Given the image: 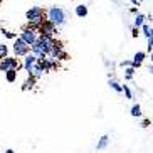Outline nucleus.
Returning a JSON list of instances; mask_svg holds the SVG:
<instances>
[{"mask_svg": "<svg viewBox=\"0 0 153 153\" xmlns=\"http://www.w3.org/2000/svg\"><path fill=\"white\" fill-rule=\"evenodd\" d=\"M45 20H49L51 24H54L56 27H62L64 24H66V12H64V9H61V7H51L47 12H45Z\"/></svg>", "mask_w": 153, "mask_h": 153, "instance_id": "1", "label": "nucleus"}, {"mask_svg": "<svg viewBox=\"0 0 153 153\" xmlns=\"http://www.w3.org/2000/svg\"><path fill=\"white\" fill-rule=\"evenodd\" d=\"M19 68H20V64H19V59L17 57L7 56V57L0 59V71H2V72H7V71H10V69L19 71Z\"/></svg>", "mask_w": 153, "mask_h": 153, "instance_id": "2", "label": "nucleus"}, {"mask_svg": "<svg viewBox=\"0 0 153 153\" xmlns=\"http://www.w3.org/2000/svg\"><path fill=\"white\" fill-rule=\"evenodd\" d=\"M12 51H14V54L17 56V57H24V56H27L29 52H30V45H27L24 41H20V39L17 37V39L14 41Z\"/></svg>", "mask_w": 153, "mask_h": 153, "instance_id": "3", "label": "nucleus"}, {"mask_svg": "<svg viewBox=\"0 0 153 153\" xmlns=\"http://www.w3.org/2000/svg\"><path fill=\"white\" fill-rule=\"evenodd\" d=\"M37 37H39L37 30H34V29H29V27H24L22 32H20V36H19V39H20V41H24L27 45H32L34 42L37 41Z\"/></svg>", "mask_w": 153, "mask_h": 153, "instance_id": "4", "label": "nucleus"}, {"mask_svg": "<svg viewBox=\"0 0 153 153\" xmlns=\"http://www.w3.org/2000/svg\"><path fill=\"white\" fill-rule=\"evenodd\" d=\"M47 57L54 59V61H57V59H66L68 57V54L62 51V42H59L54 39V45H52V49L49 51V54H47Z\"/></svg>", "mask_w": 153, "mask_h": 153, "instance_id": "5", "label": "nucleus"}, {"mask_svg": "<svg viewBox=\"0 0 153 153\" xmlns=\"http://www.w3.org/2000/svg\"><path fill=\"white\" fill-rule=\"evenodd\" d=\"M56 32H57V27L54 24H51L49 20H44V24L37 29V34L39 36H45V37H54Z\"/></svg>", "mask_w": 153, "mask_h": 153, "instance_id": "6", "label": "nucleus"}, {"mask_svg": "<svg viewBox=\"0 0 153 153\" xmlns=\"http://www.w3.org/2000/svg\"><path fill=\"white\" fill-rule=\"evenodd\" d=\"M36 62H37V57L34 54H30V52H29L27 56H24V62H22V68L25 69V71L29 72V74H30V71H32V68H34V66H36Z\"/></svg>", "mask_w": 153, "mask_h": 153, "instance_id": "7", "label": "nucleus"}, {"mask_svg": "<svg viewBox=\"0 0 153 153\" xmlns=\"http://www.w3.org/2000/svg\"><path fill=\"white\" fill-rule=\"evenodd\" d=\"M41 15H45V10L42 9V7H39V5H34V7H30V9L25 12V19H27V20L36 19V17H41Z\"/></svg>", "mask_w": 153, "mask_h": 153, "instance_id": "8", "label": "nucleus"}, {"mask_svg": "<svg viewBox=\"0 0 153 153\" xmlns=\"http://www.w3.org/2000/svg\"><path fill=\"white\" fill-rule=\"evenodd\" d=\"M145 57H146V52H143V51H138L135 56H133V59H131V68L133 69H138L141 68V64L145 62Z\"/></svg>", "mask_w": 153, "mask_h": 153, "instance_id": "9", "label": "nucleus"}, {"mask_svg": "<svg viewBox=\"0 0 153 153\" xmlns=\"http://www.w3.org/2000/svg\"><path fill=\"white\" fill-rule=\"evenodd\" d=\"M39 64L42 66V69H44L45 72H47V71H52V69L57 68V61H54V59L47 57V56H45L42 61H39Z\"/></svg>", "mask_w": 153, "mask_h": 153, "instance_id": "10", "label": "nucleus"}, {"mask_svg": "<svg viewBox=\"0 0 153 153\" xmlns=\"http://www.w3.org/2000/svg\"><path fill=\"white\" fill-rule=\"evenodd\" d=\"M44 20H45V15H41V17H36V19H30V20H27V27L37 30V29L44 24Z\"/></svg>", "mask_w": 153, "mask_h": 153, "instance_id": "11", "label": "nucleus"}, {"mask_svg": "<svg viewBox=\"0 0 153 153\" xmlns=\"http://www.w3.org/2000/svg\"><path fill=\"white\" fill-rule=\"evenodd\" d=\"M44 74H45V71L42 69V66L39 64V61H37L36 66H34V68H32V71H30V76H34L36 79H41V77L44 76Z\"/></svg>", "mask_w": 153, "mask_h": 153, "instance_id": "12", "label": "nucleus"}, {"mask_svg": "<svg viewBox=\"0 0 153 153\" xmlns=\"http://www.w3.org/2000/svg\"><path fill=\"white\" fill-rule=\"evenodd\" d=\"M88 5H84V4H81V5H76V9H74V14L77 15L79 19H84V17H88Z\"/></svg>", "mask_w": 153, "mask_h": 153, "instance_id": "13", "label": "nucleus"}, {"mask_svg": "<svg viewBox=\"0 0 153 153\" xmlns=\"http://www.w3.org/2000/svg\"><path fill=\"white\" fill-rule=\"evenodd\" d=\"M108 143H109V136L103 135L101 138L98 140V143H96V150H104L106 146H108Z\"/></svg>", "mask_w": 153, "mask_h": 153, "instance_id": "14", "label": "nucleus"}, {"mask_svg": "<svg viewBox=\"0 0 153 153\" xmlns=\"http://www.w3.org/2000/svg\"><path fill=\"white\" fill-rule=\"evenodd\" d=\"M17 72L19 71H15V69H10V71H7L5 72V79H7V82H15L17 81Z\"/></svg>", "mask_w": 153, "mask_h": 153, "instance_id": "15", "label": "nucleus"}, {"mask_svg": "<svg viewBox=\"0 0 153 153\" xmlns=\"http://www.w3.org/2000/svg\"><path fill=\"white\" fill-rule=\"evenodd\" d=\"M36 81H37L36 77H34V76H30V74H29V79H27V81H25V82H24V84H22V91L32 89V88H34V84H36Z\"/></svg>", "mask_w": 153, "mask_h": 153, "instance_id": "16", "label": "nucleus"}, {"mask_svg": "<svg viewBox=\"0 0 153 153\" xmlns=\"http://www.w3.org/2000/svg\"><path fill=\"white\" fill-rule=\"evenodd\" d=\"M108 86L111 88L113 91H116V93H123V86L120 84L118 81H114V79H109V81H108Z\"/></svg>", "mask_w": 153, "mask_h": 153, "instance_id": "17", "label": "nucleus"}, {"mask_svg": "<svg viewBox=\"0 0 153 153\" xmlns=\"http://www.w3.org/2000/svg\"><path fill=\"white\" fill-rule=\"evenodd\" d=\"M130 114L133 118H140L141 116V106H140V104H133L131 109H130Z\"/></svg>", "mask_w": 153, "mask_h": 153, "instance_id": "18", "label": "nucleus"}, {"mask_svg": "<svg viewBox=\"0 0 153 153\" xmlns=\"http://www.w3.org/2000/svg\"><path fill=\"white\" fill-rule=\"evenodd\" d=\"M145 20H146V17H145L143 14H136V17H135V27L140 29L145 24Z\"/></svg>", "mask_w": 153, "mask_h": 153, "instance_id": "19", "label": "nucleus"}, {"mask_svg": "<svg viewBox=\"0 0 153 153\" xmlns=\"http://www.w3.org/2000/svg\"><path fill=\"white\" fill-rule=\"evenodd\" d=\"M133 74H135V69L133 68H126L125 69V79L126 81H131V79H133Z\"/></svg>", "mask_w": 153, "mask_h": 153, "instance_id": "20", "label": "nucleus"}, {"mask_svg": "<svg viewBox=\"0 0 153 153\" xmlns=\"http://www.w3.org/2000/svg\"><path fill=\"white\" fill-rule=\"evenodd\" d=\"M9 56V47H7V44H0V59H4Z\"/></svg>", "mask_w": 153, "mask_h": 153, "instance_id": "21", "label": "nucleus"}, {"mask_svg": "<svg viewBox=\"0 0 153 153\" xmlns=\"http://www.w3.org/2000/svg\"><path fill=\"white\" fill-rule=\"evenodd\" d=\"M2 36H5L7 39H17V34H14V32H10V30H7V29H2Z\"/></svg>", "mask_w": 153, "mask_h": 153, "instance_id": "22", "label": "nucleus"}, {"mask_svg": "<svg viewBox=\"0 0 153 153\" xmlns=\"http://www.w3.org/2000/svg\"><path fill=\"white\" fill-rule=\"evenodd\" d=\"M148 39V44H146V49H148V52H152L153 51V29H152V32H150V36L146 37Z\"/></svg>", "mask_w": 153, "mask_h": 153, "instance_id": "23", "label": "nucleus"}, {"mask_svg": "<svg viewBox=\"0 0 153 153\" xmlns=\"http://www.w3.org/2000/svg\"><path fill=\"white\" fill-rule=\"evenodd\" d=\"M140 29H141V32H143V36H145V37H148V36H150V32H152V27H150L148 24H143V25H141Z\"/></svg>", "mask_w": 153, "mask_h": 153, "instance_id": "24", "label": "nucleus"}, {"mask_svg": "<svg viewBox=\"0 0 153 153\" xmlns=\"http://www.w3.org/2000/svg\"><path fill=\"white\" fill-rule=\"evenodd\" d=\"M123 93H125V96H126L128 99H133V93H131V89H130L126 84L123 86Z\"/></svg>", "mask_w": 153, "mask_h": 153, "instance_id": "25", "label": "nucleus"}, {"mask_svg": "<svg viewBox=\"0 0 153 153\" xmlns=\"http://www.w3.org/2000/svg\"><path fill=\"white\" fill-rule=\"evenodd\" d=\"M148 125H150V120H143V121H141V128H146Z\"/></svg>", "mask_w": 153, "mask_h": 153, "instance_id": "26", "label": "nucleus"}, {"mask_svg": "<svg viewBox=\"0 0 153 153\" xmlns=\"http://www.w3.org/2000/svg\"><path fill=\"white\" fill-rule=\"evenodd\" d=\"M138 34H140V32H138V29H133V37H138Z\"/></svg>", "mask_w": 153, "mask_h": 153, "instance_id": "27", "label": "nucleus"}, {"mask_svg": "<svg viewBox=\"0 0 153 153\" xmlns=\"http://www.w3.org/2000/svg\"><path fill=\"white\" fill-rule=\"evenodd\" d=\"M130 2H131L133 5H138V2H140V0H130Z\"/></svg>", "mask_w": 153, "mask_h": 153, "instance_id": "28", "label": "nucleus"}, {"mask_svg": "<svg viewBox=\"0 0 153 153\" xmlns=\"http://www.w3.org/2000/svg\"><path fill=\"white\" fill-rule=\"evenodd\" d=\"M5 153H15V152H14L12 148H9V150H5Z\"/></svg>", "mask_w": 153, "mask_h": 153, "instance_id": "29", "label": "nucleus"}, {"mask_svg": "<svg viewBox=\"0 0 153 153\" xmlns=\"http://www.w3.org/2000/svg\"><path fill=\"white\" fill-rule=\"evenodd\" d=\"M148 71L152 72V76H153V64H152V66H150V69H148Z\"/></svg>", "mask_w": 153, "mask_h": 153, "instance_id": "30", "label": "nucleus"}, {"mask_svg": "<svg viewBox=\"0 0 153 153\" xmlns=\"http://www.w3.org/2000/svg\"><path fill=\"white\" fill-rule=\"evenodd\" d=\"M152 64H153V54H152Z\"/></svg>", "mask_w": 153, "mask_h": 153, "instance_id": "31", "label": "nucleus"}]
</instances>
